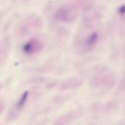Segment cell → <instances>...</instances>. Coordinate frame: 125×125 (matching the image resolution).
Segmentation results:
<instances>
[{
	"instance_id": "1",
	"label": "cell",
	"mask_w": 125,
	"mask_h": 125,
	"mask_svg": "<svg viewBox=\"0 0 125 125\" xmlns=\"http://www.w3.org/2000/svg\"><path fill=\"white\" fill-rule=\"evenodd\" d=\"M43 46L41 41L33 39L30 40L25 44L23 50L27 53L32 54L40 51L42 49Z\"/></svg>"
},
{
	"instance_id": "4",
	"label": "cell",
	"mask_w": 125,
	"mask_h": 125,
	"mask_svg": "<svg viewBox=\"0 0 125 125\" xmlns=\"http://www.w3.org/2000/svg\"><path fill=\"white\" fill-rule=\"evenodd\" d=\"M125 8L124 5H122L119 8L118 11L120 13L123 14L125 12Z\"/></svg>"
},
{
	"instance_id": "2",
	"label": "cell",
	"mask_w": 125,
	"mask_h": 125,
	"mask_svg": "<svg viewBox=\"0 0 125 125\" xmlns=\"http://www.w3.org/2000/svg\"><path fill=\"white\" fill-rule=\"evenodd\" d=\"M28 93V92L26 91L23 94L16 105V107L17 108L16 109H19L22 107L26 99Z\"/></svg>"
},
{
	"instance_id": "3",
	"label": "cell",
	"mask_w": 125,
	"mask_h": 125,
	"mask_svg": "<svg viewBox=\"0 0 125 125\" xmlns=\"http://www.w3.org/2000/svg\"><path fill=\"white\" fill-rule=\"evenodd\" d=\"M97 38V34L96 33H93L88 39L87 40V43L90 45L94 44L96 41Z\"/></svg>"
}]
</instances>
